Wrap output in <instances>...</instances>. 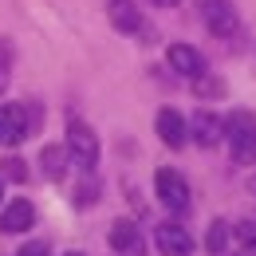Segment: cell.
<instances>
[{
    "mask_svg": "<svg viewBox=\"0 0 256 256\" xmlns=\"http://www.w3.org/2000/svg\"><path fill=\"white\" fill-rule=\"evenodd\" d=\"M67 158L75 162L79 170H95L98 166V134L87 122H79V118H71L67 122Z\"/></svg>",
    "mask_w": 256,
    "mask_h": 256,
    "instance_id": "1",
    "label": "cell"
},
{
    "mask_svg": "<svg viewBox=\"0 0 256 256\" xmlns=\"http://www.w3.org/2000/svg\"><path fill=\"white\" fill-rule=\"evenodd\" d=\"M224 138L232 142V150H236V158H252L256 154V114L248 110H236V114H228L224 118Z\"/></svg>",
    "mask_w": 256,
    "mask_h": 256,
    "instance_id": "2",
    "label": "cell"
},
{
    "mask_svg": "<svg viewBox=\"0 0 256 256\" xmlns=\"http://www.w3.org/2000/svg\"><path fill=\"white\" fill-rule=\"evenodd\" d=\"M28 134H36V122H28V106H20V102L0 106V146H16Z\"/></svg>",
    "mask_w": 256,
    "mask_h": 256,
    "instance_id": "3",
    "label": "cell"
},
{
    "mask_svg": "<svg viewBox=\"0 0 256 256\" xmlns=\"http://www.w3.org/2000/svg\"><path fill=\"white\" fill-rule=\"evenodd\" d=\"M154 190H158L162 205L174 209V213H182V209L190 205V186H186V178H182L178 170H170V166L154 174Z\"/></svg>",
    "mask_w": 256,
    "mask_h": 256,
    "instance_id": "4",
    "label": "cell"
},
{
    "mask_svg": "<svg viewBox=\"0 0 256 256\" xmlns=\"http://www.w3.org/2000/svg\"><path fill=\"white\" fill-rule=\"evenodd\" d=\"M197 8H201V20H205V28L213 36H232L236 32V8L228 4V0H197Z\"/></svg>",
    "mask_w": 256,
    "mask_h": 256,
    "instance_id": "5",
    "label": "cell"
},
{
    "mask_svg": "<svg viewBox=\"0 0 256 256\" xmlns=\"http://www.w3.org/2000/svg\"><path fill=\"white\" fill-rule=\"evenodd\" d=\"M186 134H190L197 146L213 150V146L224 138V122L217 118V114H209V110H197V114H190V118H186Z\"/></svg>",
    "mask_w": 256,
    "mask_h": 256,
    "instance_id": "6",
    "label": "cell"
},
{
    "mask_svg": "<svg viewBox=\"0 0 256 256\" xmlns=\"http://www.w3.org/2000/svg\"><path fill=\"white\" fill-rule=\"evenodd\" d=\"M154 244L162 256H193V240L182 224H158L154 228Z\"/></svg>",
    "mask_w": 256,
    "mask_h": 256,
    "instance_id": "7",
    "label": "cell"
},
{
    "mask_svg": "<svg viewBox=\"0 0 256 256\" xmlns=\"http://www.w3.org/2000/svg\"><path fill=\"white\" fill-rule=\"evenodd\" d=\"M110 248L118 256H146V240L134 221H114L110 224Z\"/></svg>",
    "mask_w": 256,
    "mask_h": 256,
    "instance_id": "8",
    "label": "cell"
},
{
    "mask_svg": "<svg viewBox=\"0 0 256 256\" xmlns=\"http://www.w3.org/2000/svg\"><path fill=\"white\" fill-rule=\"evenodd\" d=\"M154 130H158L162 142H166V146H174V150H178V146H186V138H190V134H186V114H178L174 106H162V110H158Z\"/></svg>",
    "mask_w": 256,
    "mask_h": 256,
    "instance_id": "9",
    "label": "cell"
},
{
    "mask_svg": "<svg viewBox=\"0 0 256 256\" xmlns=\"http://www.w3.org/2000/svg\"><path fill=\"white\" fill-rule=\"evenodd\" d=\"M170 67L178 75H186V79H197V75H205V56L190 44H174L170 48Z\"/></svg>",
    "mask_w": 256,
    "mask_h": 256,
    "instance_id": "10",
    "label": "cell"
},
{
    "mask_svg": "<svg viewBox=\"0 0 256 256\" xmlns=\"http://www.w3.org/2000/svg\"><path fill=\"white\" fill-rule=\"evenodd\" d=\"M106 16H110V24L122 36H134L138 24H142V12H138L134 0H106Z\"/></svg>",
    "mask_w": 256,
    "mask_h": 256,
    "instance_id": "11",
    "label": "cell"
},
{
    "mask_svg": "<svg viewBox=\"0 0 256 256\" xmlns=\"http://www.w3.org/2000/svg\"><path fill=\"white\" fill-rule=\"evenodd\" d=\"M36 224V209L28 201H12L8 209H4V217H0V228L4 232H28Z\"/></svg>",
    "mask_w": 256,
    "mask_h": 256,
    "instance_id": "12",
    "label": "cell"
},
{
    "mask_svg": "<svg viewBox=\"0 0 256 256\" xmlns=\"http://www.w3.org/2000/svg\"><path fill=\"white\" fill-rule=\"evenodd\" d=\"M40 166H44V174H48L52 182H64L67 166H71V158H67V146H44Z\"/></svg>",
    "mask_w": 256,
    "mask_h": 256,
    "instance_id": "13",
    "label": "cell"
},
{
    "mask_svg": "<svg viewBox=\"0 0 256 256\" xmlns=\"http://www.w3.org/2000/svg\"><path fill=\"white\" fill-rule=\"evenodd\" d=\"M205 244H209V252H213V256H221L224 248H228V224L213 221V224H209V232H205Z\"/></svg>",
    "mask_w": 256,
    "mask_h": 256,
    "instance_id": "14",
    "label": "cell"
},
{
    "mask_svg": "<svg viewBox=\"0 0 256 256\" xmlns=\"http://www.w3.org/2000/svg\"><path fill=\"white\" fill-rule=\"evenodd\" d=\"M236 240H240L244 256H256V221H240L236 224Z\"/></svg>",
    "mask_w": 256,
    "mask_h": 256,
    "instance_id": "15",
    "label": "cell"
},
{
    "mask_svg": "<svg viewBox=\"0 0 256 256\" xmlns=\"http://www.w3.org/2000/svg\"><path fill=\"white\" fill-rule=\"evenodd\" d=\"M197 95L221 98V95H224V83H221V79H205V75H197Z\"/></svg>",
    "mask_w": 256,
    "mask_h": 256,
    "instance_id": "16",
    "label": "cell"
},
{
    "mask_svg": "<svg viewBox=\"0 0 256 256\" xmlns=\"http://www.w3.org/2000/svg\"><path fill=\"white\" fill-rule=\"evenodd\" d=\"M16 256H52V252H48V244H44V240H28Z\"/></svg>",
    "mask_w": 256,
    "mask_h": 256,
    "instance_id": "17",
    "label": "cell"
},
{
    "mask_svg": "<svg viewBox=\"0 0 256 256\" xmlns=\"http://www.w3.org/2000/svg\"><path fill=\"white\" fill-rule=\"evenodd\" d=\"M4 174H8V178H24V166H20V162H4Z\"/></svg>",
    "mask_w": 256,
    "mask_h": 256,
    "instance_id": "18",
    "label": "cell"
},
{
    "mask_svg": "<svg viewBox=\"0 0 256 256\" xmlns=\"http://www.w3.org/2000/svg\"><path fill=\"white\" fill-rule=\"evenodd\" d=\"M4 91H8V71L0 67V95H4Z\"/></svg>",
    "mask_w": 256,
    "mask_h": 256,
    "instance_id": "19",
    "label": "cell"
},
{
    "mask_svg": "<svg viewBox=\"0 0 256 256\" xmlns=\"http://www.w3.org/2000/svg\"><path fill=\"white\" fill-rule=\"evenodd\" d=\"M150 4H158V8H174L178 0H150Z\"/></svg>",
    "mask_w": 256,
    "mask_h": 256,
    "instance_id": "20",
    "label": "cell"
},
{
    "mask_svg": "<svg viewBox=\"0 0 256 256\" xmlns=\"http://www.w3.org/2000/svg\"><path fill=\"white\" fill-rule=\"evenodd\" d=\"M64 256H83V252H64Z\"/></svg>",
    "mask_w": 256,
    "mask_h": 256,
    "instance_id": "21",
    "label": "cell"
},
{
    "mask_svg": "<svg viewBox=\"0 0 256 256\" xmlns=\"http://www.w3.org/2000/svg\"><path fill=\"white\" fill-rule=\"evenodd\" d=\"M0 201H4V186H0Z\"/></svg>",
    "mask_w": 256,
    "mask_h": 256,
    "instance_id": "22",
    "label": "cell"
}]
</instances>
